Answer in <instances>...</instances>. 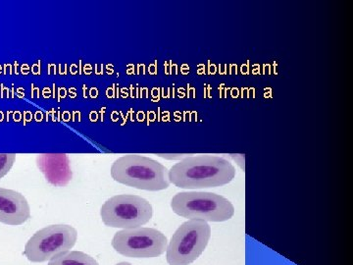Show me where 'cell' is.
<instances>
[{
    "mask_svg": "<svg viewBox=\"0 0 353 265\" xmlns=\"http://www.w3.org/2000/svg\"><path fill=\"white\" fill-rule=\"evenodd\" d=\"M211 238L206 221L190 219L176 229L166 248L169 265H190L204 252Z\"/></svg>",
    "mask_w": 353,
    "mask_h": 265,
    "instance_id": "obj_4",
    "label": "cell"
},
{
    "mask_svg": "<svg viewBox=\"0 0 353 265\" xmlns=\"http://www.w3.org/2000/svg\"><path fill=\"white\" fill-rule=\"evenodd\" d=\"M160 157L166 158V159H183V158L188 157L185 155H158Z\"/></svg>",
    "mask_w": 353,
    "mask_h": 265,
    "instance_id": "obj_12",
    "label": "cell"
},
{
    "mask_svg": "<svg viewBox=\"0 0 353 265\" xmlns=\"http://www.w3.org/2000/svg\"><path fill=\"white\" fill-rule=\"evenodd\" d=\"M48 265H99L90 255L77 251L60 253L50 260Z\"/></svg>",
    "mask_w": 353,
    "mask_h": 265,
    "instance_id": "obj_10",
    "label": "cell"
},
{
    "mask_svg": "<svg viewBox=\"0 0 353 265\" xmlns=\"http://www.w3.org/2000/svg\"><path fill=\"white\" fill-rule=\"evenodd\" d=\"M116 265H132L130 264V262H120V264H116Z\"/></svg>",
    "mask_w": 353,
    "mask_h": 265,
    "instance_id": "obj_13",
    "label": "cell"
},
{
    "mask_svg": "<svg viewBox=\"0 0 353 265\" xmlns=\"http://www.w3.org/2000/svg\"><path fill=\"white\" fill-rule=\"evenodd\" d=\"M16 160L14 153H0V179L9 173Z\"/></svg>",
    "mask_w": 353,
    "mask_h": 265,
    "instance_id": "obj_11",
    "label": "cell"
},
{
    "mask_svg": "<svg viewBox=\"0 0 353 265\" xmlns=\"http://www.w3.org/2000/svg\"><path fill=\"white\" fill-rule=\"evenodd\" d=\"M78 231L71 225H50L36 232L26 244L24 255L31 262H46L76 245Z\"/></svg>",
    "mask_w": 353,
    "mask_h": 265,
    "instance_id": "obj_6",
    "label": "cell"
},
{
    "mask_svg": "<svg viewBox=\"0 0 353 265\" xmlns=\"http://www.w3.org/2000/svg\"><path fill=\"white\" fill-rule=\"evenodd\" d=\"M110 174L116 182L150 192L168 189L171 184L168 169L164 165L139 155H127L116 159Z\"/></svg>",
    "mask_w": 353,
    "mask_h": 265,
    "instance_id": "obj_2",
    "label": "cell"
},
{
    "mask_svg": "<svg viewBox=\"0 0 353 265\" xmlns=\"http://www.w3.org/2000/svg\"><path fill=\"white\" fill-rule=\"evenodd\" d=\"M153 208L150 202L134 195H118L101 206L102 222L108 227L132 229L152 220Z\"/></svg>",
    "mask_w": 353,
    "mask_h": 265,
    "instance_id": "obj_5",
    "label": "cell"
},
{
    "mask_svg": "<svg viewBox=\"0 0 353 265\" xmlns=\"http://www.w3.org/2000/svg\"><path fill=\"white\" fill-rule=\"evenodd\" d=\"M37 164L48 182L55 186H65L72 179L71 167L66 155H41Z\"/></svg>",
    "mask_w": 353,
    "mask_h": 265,
    "instance_id": "obj_9",
    "label": "cell"
},
{
    "mask_svg": "<svg viewBox=\"0 0 353 265\" xmlns=\"http://www.w3.org/2000/svg\"><path fill=\"white\" fill-rule=\"evenodd\" d=\"M171 208L176 215L206 222H224L234 215L233 204L213 193H179L172 199Z\"/></svg>",
    "mask_w": 353,
    "mask_h": 265,
    "instance_id": "obj_3",
    "label": "cell"
},
{
    "mask_svg": "<svg viewBox=\"0 0 353 265\" xmlns=\"http://www.w3.org/2000/svg\"><path fill=\"white\" fill-rule=\"evenodd\" d=\"M31 218V208L26 197L16 190L0 188V222L19 226Z\"/></svg>",
    "mask_w": 353,
    "mask_h": 265,
    "instance_id": "obj_8",
    "label": "cell"
},
{
    "mask_svg": "<svg viewBox=\"0 0 353 265\" xmlns=\"http://www.w3.org/2000/svg\"><path fill=\"white\" fill-rule=\"evenodd\" d=\"M169 181L181 189L216 188L231 183L236 168L225 158L214 155L188 157L168 171Z\"/></svg>",
    "mask_w": 353,
    "mask_h": 265,
    "instance_id": "obj_1",
    "label": "cell"
},
{
    "mask_svg": "<svg viewBox=\"0 0 353 265\" xmlns=\"http://www.w3.org/2000/svg\"><path fill=\"white\" fill-rule=\"evenodd\" d=\"M114 250L132 259H153L163 255L168 246L166 236L153 228L123 229L114 235Z\"/></svg>",
    "mask_w": 353,
    "mask_h": 265,
    "instance_id": "obj_7",
    "label": "cell"
}]
</instances>
